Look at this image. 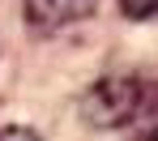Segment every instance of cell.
Instances as JSON below:
<instances>
[{
    "instance_id": "obj_1",
    "label": "cell",
    "mask_w": 158,
    "mask_h": 141,
    "mask_svg": "<svg viewBox=\"0 0 158 141\" xmlns=\"http://www.w3.org/2000/svg\"><path fill=\"white\" fill-rule=\"evenodd\" d=\"M81 115L98 133L158 137V85L145 77H103L85 90Z\"/></svg>"
},
{
    "instance_id": "obj_3",
    "label": "cell",
    "mask_w": 158,
    "mask_h": 141,
    "mask_svg": "<svg viewBox=\"0 0 158 141\" xmlns=\"http://www.w3.org/2000/svg\"><path fill=\"white\" fill-rule=\"evenodd\" d=\"M120 9L137 17V22H145V17H158V0H120Z\"/></svg>"
},
{
    "instance_id": "obj_2",
    "label": "cell",
    "mask_w": 158,
    "mask_h": 141,
    "mask_svg": "<svg viewBox=\"0 0 158 141\" xmlns=\"http://www.w3.org/2000/svg\"><path fill=\"white\" fill-rule=\"evenodd\" d=\"M98 0H26V17L34 26H69L94 13Z\"/></svg>"
}]
</instances>
